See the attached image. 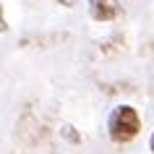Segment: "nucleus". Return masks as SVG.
Returning <instances> with one entry per match:
<instances>
[{"label": "nucleus", "mask_w": 154, "mask_h": 154, "mask_svg": "<svg viewBox=\"0 0 154 154\" xmlns=\"http://www.w3.org/2000/svg\"><path fill=\"white\" fill-rule=\"evenodd\" d=\"M63 136L68 138V141H73V144H79V141H81V138H79V133H76V128H73V125H65V128H63Z\"/></svg>", "instance_id": "nucleus-3"}, {"label": "nucleus", "mask_w": 154, "mask_h": 154, "mask_svg": "<svg viewBox=\"0 0 154 154\" xmlns=\"http://www.w3.org/2000/svg\"><path fill=\"white\" fill-rule=\"evenodd\" d=\"M57 5H65V8H68V5H73V3H76V0H55Z\"/></svg>", "instance_id": "nucleus-5"}, {"label": "nucleus", "mask_w": 154, "mask_h": 154, "mask_svg": "<svg viewBox=\"0 0 154 154\" xmlns=\"http://www.w3.org/2000/svg\"><path fill=\"white\" fill-rule=\"evenodd\" d=\"M89 16L94 21H112L118 16V0H89Z\"/></svg>", "instance_id": "nucleus-2"}, {"label": "nucleus", "mask_w": 154, "mask_h": 154, "mask_svg": "<svg viewBox=\"0 0 154 154\" xmlns=\"http://www.w3.org/2000/svg\"><path fill=\"white\" fill-rule=\"evenodd\" d=\"M149 149L154 152V133H152V138H149Z\"/></svg>", "instance_id": "nucleus-6"}, {"label": "nucleus", "mask_w": 154, "mask_h": 154, "mask_svg": "<svg viewBox=\"0 0 154 154\" xmlns=\"http://www.w3.org/2000/svg\"><path fill=\"white\" fill-rule=\"evenodd\" d=\"M8 32V21H5V16H3V5H0V34Z\"/></svg>", "instance_id": "nucleus-4"}, {"label": "nucleus", "mask_w": 154, "mask_h": 154, "mask_svg": "<svg viewBox=\"0 0 154 154\" xmlns=\"http://www.w3.org/2000/svg\"><path fill=\"white\" fill-rule=\"evenodd\" d=\"M138 131H141V118H138L136 107L131 105H118L110 112V120H107V133L112 141L118 144H128L133 138L138 136Z\"/></svg>", "instance_id": "nucleus-1"}]
</instances>
